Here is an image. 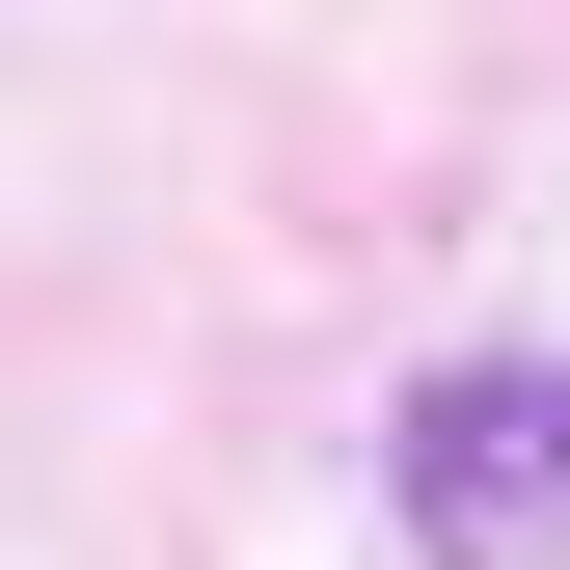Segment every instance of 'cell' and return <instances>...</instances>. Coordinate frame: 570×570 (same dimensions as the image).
Masks as SVG:
<instances>
[{
	"label": "cell",
	"instance_id": "6da1fadb",
	"mask_svg": "<svg viewBox=\"0 0 570 570\" xmlns=\"http://www.w3.org/2000/svg\"><path fill=\"white\" fill-rule=\"evenodd\" d=\"M381 489H407V570H543V543H570V353H462V381H407Z\"/></svg>",
	"mask_w": 570,
	"mask_h": 570
}]
</instances>
